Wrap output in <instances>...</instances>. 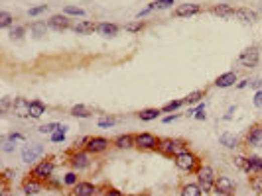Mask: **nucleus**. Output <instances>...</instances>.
Segmentation results:
<instances>
[{
    "mask_svg": "<svg viewBox=\"0 0 262 196\" xmlns=\"http://www.w3.org/2000/svg\"><path fill=\"white\" fill-rule=\"evenodd\" d=\"M188 149V141L186 139H180V137H160L158 141V147L156 151L162 153L164 157H176L178 153L186 151Z\"/></svg>",
    "mask_w": 262,
    "mask_h": 196,
    "instance_id": "1",
    "label": "nucleus"
},
{
    "mask_svg": "<svg viewBox=\"0 0 262 196\" xmlns=\"http://www.w3.org/2000/svg\"><path fill=\"white\" fill-rule=\"evenodd\" d=\"M173 165H176L180 171H184V173H195V171L199 169L201 161H199V157L193 151L186 149V151L178 153V155L173 157Z\"/></svg>",
    "mask_w": 262,
    "mask_h": 196,
    "instance_id": "2",
    "label": "nucleus"
},
{
    "mask_svg": "<svg viewBox=\"0 0 262 196\" xmlns=\"http://www.w3.org/2000/svg\"><path fill=\"white\" fill-rule=\"evenodd\" d=\"M197 174V184L201 186L203 194H211L215 186V180H217V173L211 165H199V169L195 171Z\"/></svg>",
    "mask_w": 262,
    "mask_h": 196,
    "instance_id": "3",
    "label": "nucleus"
},
{
    "mask_svg": "<svg viewBox=\"0 0 262 196\" xmlns=\"http://www.w3.org/2000/svg\"><path fill=\"white\" fill-rule=\"evenodd\" d=\"M213 192L217 196H233L237 192V184L231 176H225V174H219L217 180H215Z\"/></svg>",
    "mask_w": 262,
    "mask_h": 196,
    "instance_id": "4",
    "label": "nucleus"
},
{
    "mask_svg": "<svg viewBox=\"0 0 262 196\" xmlns=\"http://www.w3.org/2000/svg\"><path fill=\"white\" fill-rule=\"evenodd\" d=\"M53 169H55V163H53L51 159H44V161H40V163H36V165H34V169L30 171V176H34V178H38V180L46 182L48 178H51Z\"/></svg>",
    "mask_w": 262,
    "mask_h": 196,
    "instance_id": "5",
    "label": "nucleus"
},
{
    "mask_svg": "<svg viewBox=\"0 0 262 196\" xmlns=\"http://www.w3.org/2000/svg\"><path fill=\"white\" fill-rule=\"evenodd\" d=\"M69 165L73 171H85L91 165V153L85 149H75L69 155Z\"/></svg>",
    "mask_w": 262,
    "mask_h": 196,
    "instance_id": "6",
    "label": "nucleus"
},
{
    "mask_svg": "<svg viewBox=\"0 0 262 196\" xmlns=\"http://www.w3.org/2000/svg\"><path fill=\"white\" fill-rule=\"evenodd\" d=\"M158 141H160V137H156L150 131L136 133V149H140V151H154L158 147Z\"/></svg>",
    "mask_w": 262,
    "mask_h": 196,
    "instance_id": "7",
    "label": "nucleus"
},
{
    "mask_svg": "<svg viewBox=\"0 0 262 196\" xmlns=\"http://www.w3.org/2000/svg\"><path fill=\"white\" fill-rule=\"evenodd\" d=\"M258 59H260V51L256 45L252 47H246L240 55H238V63L244 67V69H252V67L258 65Z\"/></svg>",
    "mask_w": 262,
    "mask_h": 196,
    "instance_id": "8",
    "label": "nucleus"
},
{
    "mask_svg": "<svg viewBox=\"0 0 262 196\" xmlns=\"http://www.w3.org/2000/svg\"><path fill=\"white\" fill-rule=\"evenodd\" d=\"M109 145H111V141H109L107 137H101V135H93V137H87V139H85V151H89L91 155L107 151Z\"/></svg>",
    "mask_w": 262,
    "mask_h": 196,
    "instance_id": "9",
    "label": "nucleus"
},
{
    "mask_svg": "<svg viewBox=\"0 0 262 196\" xmlns=\"http://www.w3.org/2000/svg\"><path fill=\"white\" fill-rule=\"evenodd\" d=\"M244 143L248 147H262V124H254L248 128L244 135Z\"/></svg>",
    "mask_w": 262,
    "mask_h": 196,
    "instance_id": "10",
    "label": "nucleus"
},
{
    "mask_svg": "<svg viewBox=\"0 0 262 196\" xmlns=\"http://www.w3.org/2000/svg\"><path fill=\"white\" fill-rule=\"evenodd\" d=\"M42 155H44V145H40V143H30V145L22 147V161L24 163H34Z\"/></svg>",
    "mask_w": 262,
    "mask_h": 196,
    "instance_id": "11",
    "label": "nucleus"
},
{
    "mask_svg": "<svg viewBox=\"0 0 262 196\" xmlns=\"http://www.w3.org/2000/svg\"><path fill=\"white\" fill-rule=\"evenodd\" d=\"M49 30H55V32H63V30H69L71 28V20L67 14H55L48 20Z\"/></svg>",
    "mask_w": 262,
    "mask_h": 196,
    "instance_id": "12",
    "label": "nucleus"
},
{
    "mask_svg": "<svg viewBox=\"0 0 262 196\" xmlns=\"http://www.w3.org/2000/svg\"><path fill=\"white\" fill-rule=\"evenodd\" d=\"M201 12V6L199 4H193V2H186V4H180L176 10H173V16L176 18H190Z\"/></svg>",
    "mask_w": 262,
    "mask_h": 196,
    "instance_id": "13",
    "label": "nucleus"
},
{
    "mask_svg": "<svg viewBox=\"0 0 262 196\" xmlns=\"http://www.w3.org/2000/svg\"><path fill=\"white\" fill-rule=\"evenodd\" d=\"M44 184H46V182H42V180H38V178H34V176H28V178L22 180V192H24L26 196H34V194H38V192H42Z\"/></svg>",
    "mask_w": 262,
    "mask_h": 196,
    "instance_id": "14",
    "label": "nucleus"
},
{
    "mask_svg": "<svg viewBox=\"0 0 262 196\" xmlns=\"http://www.w3.org/2000/svg\"><path fill=\"white\" fill-rule=\"evenodd\" d=\"M97 190H99V188H97L93 182H89V180H79L71 188V194L73 196H95Z\"/></svg>",
    "mask_w": 262,
    "mask_h": 196,
    "instance_id": "15",
    "label": "nucleus"
},
{
    "mask_svg": "<svg viewBox=\"0 0 262 196\" xmlns=\"http://www.w3.org/2000/svg\"><path fill=\"white\" fill-rule=\"evenodd\" d=\"M12 114L16 118H30V100H26L22 96L12 100Z\"/></svg>",
    "mask_w": 262,
    "mask_h": 196,
    "instance_id": "16",
    "label": "nucleus"
},
{
    "mask_svg": "<svg viewBox=\"0 0 262 196\" xmlns=\"http://www.w3.org/2000/svg\"><path fill=\"white\" fill-rule=\"evenodd\" d=\"M113 145L117 149H132V147H136V135H132V133H120V135H117L113 139Z\"/></svg>",
    "mask_w": 262,
    "mask_h": 196,
    "instance_id": "17",
    "label": "nucleus"
},
{
    "mask_svg": "<svg viewBox=\"0 0 262 196\" xmlns=\"http://www.w3.org/2000/svg\"><path fill=\"white\" fill-rule=\"evenodd\" d=\"M171 4H176V0H154V2H150V4L144 8L142 12L136 14V18L140 20V18H144L146 14H150V12H154V10H166V8H171Z\"/></svg>",
    "mask_w": 262,
    "mask_h": 196,
    "instance_id": "18",
    "label": "nucleus"
},
{
    "mask_svg": "<svg viewBox=\"0 0 262 196\" xmlns=\"http://www.w3.org/2000/svg\"><path fill=\"white\" fill-rule=\"evenodd\" d=\"M235 83H237V73H235V71H227V73H223V75H219V77L215 79V87H219V88L235 87Z\"/></svg>",
    "mask_w": 262,
    "mask_h": 196,
    "instance_id": "19",
    "label": "nucleus"
},
{
    "mask_svg": "<svg viewBox=\"0 0 262 196\" xmlns=\"http://www.w3.org/2000/svg\"><path fill=\"white\" fill-rule=\"evenodd\" d=\"M244 173H248V174H260L262 173V159L258 157V155H248V157H246Z\"/></svg>",
    "mask_w": 262,
    "mask_h": 196,
    "instance_id": "20",
    "label": "nucleus"
},
{
    "mask_svg": "<svg viewBox=\"0 0 262 196\" xmlns=\"http://www.w3.org/2000/svg\"><path fill=\"white\" fill-rule=\"evenodd\" d=\"M119 26L117 24H109V22H99L97 24V34L103 36V38H115L119 34Z\"/></svg>",
    "mask_w": 262,
    "mask_h": 196,
    "instance_id": "21",
    "label": "nucleus"
},
{
    "mask_svg": "<svg viewBox=\"0 0 262 196\" xmlns=\"http://www.w3.org/2000/svg\"><path fill=\"white\" fill-rule=\"evenodd\" d=\"M211 14L219 16V18H235L237 8H233L231 4H217L211 8Z\"/></svg>",
    "mask_w": 262,
    "mask_h": 196,
    "instance_id": "22",
    "label": "nucleus"
},
{
    "mask_svg": "<svg viewBox=\"0 0 262 196\" xmlns=\"http://www.w3.org/2000/svg\"><path fill=\"white\" fill-rule=\"evenodd\" d=\"M235 18L240 20L242 24H254L258 20V14H256L254 10H250V8H237Z\"/></svg>",
    "mask_w": 262,
    "mask_h": 196,
    "instance_id": "23",
    "label": "nucleus"
},
{
    "mask_svg": "<svg viewBox=\"0 0 262 196\" xmlns=\"http://www.w3.org/2000/svg\"><path fill=\"white\" fill-rule=\"evenodd\" d=\"M71 30L75 32V34L87 36V34H93V32H97V24L91 22V20H81V22H77L75 26H71Z\"/></svg>",
    "mask_w": 262,
    "mask_h": 196,
    "instance_id": "24",
    "label": "nucleus"
},
{
    "mask_svg": "<svg viewBox=\"0 0 262 196\" xmlns=\"http://www.w3.org/2000/svg\"><path fill=\"white\" fill-rule=\"evenodd\" d=\"M180 196H203V190L197 182H184L180 186Z\"/></svg>",
    "mask_w": 262,
    "mask_h": 196,
    "instance_id": "25",
    "label": "nucleus"
},
{
    "mask_svg": "<svg viewBox=\"0 0 262 196\" xmlns=\"http://www.w3.org/2000/svg\"><path fill=\"white\" fill-rule=\"evenodd\" d=\"M46 114V104L42 102V100H32L30 102V118H34V120H38V118H42Z\"/></svg>",
    "mask_w": 262,
    "mask_h": 196,
    "instance_id": "26",
    "label": "nucleus"
},
{
    "mask_svg": "<svg viewBox=\"0 0 262 196\" xmlns=\"http://www.w3.org/2000/svg\"><path fill=\"white\" fill-rule=\"evenodd\" d=\"M219 143H221V145H225L227 149H237L238 147V139L233 135V133H229V131L219 135Z\"/></svg>",
    "mask_w": 262,
    "mask_h": 196,
    "instance_id": "27",
    "label": "nucleus"
},
{
    "mask_svg": "<svg viewBox=\"0 0 262 196\" xmlns=\"http://www.w3.org/2000/svg\"><path fill=\"white\" fill-rule=\"evenodd\" d=\"M160 114H162V110H158V108H144L138 112V118H140L142 122H152V120H156Z\"/></svg>",
    "mask_w": 262,
    "mask_h": 196,
    "instance_id": "28",
    "label": "nucleus"
},
{
    "mask_svg": "<svg viewBox=\"0 0 262 196\" xmlns=\"http://www.w3.org/2000/svg\"><path fill=\"white\" fill-rule=\"evenodd\" d=\"M49 26L46 22H34L32 26H30V32L36 36V38H44L46 34H48Z\"/></svg>",
    "mask_w": 262,
    "mask_h": 196,
    "instance_id": "29",
    "label": "nucleus"
},
{
    "mask_svg": "<svg viewBox=\"0 0 262 196\" xmlns=\"http://www.w3.org/2000/svg\"><path fill=\"white\" fill-rule=\"evenodd\" d=\"M91 114H93V110L87 108L85 104H77L71 108V116H75V118H89Z\"/></svg>",
    "mask_w": 262,
    "mask_h": 196,
    "instance_id": "30",
    "label": "nucleus"
},
{
    "mask_svg": "<svg viewBox=\"0 0 262 196\" xmlns=\"http://www.w3.org/2000/svg\"><path fill=\"white\" fill-rule=\"evenodd\" d=\"M205 96V90H195V92H191V94H188L186 98H184V102L190 106V104H195V102H199L201 98Z\"/></svg>",
    "mask_w": 262,
    "mask_h": 196,
    "instance_id": "31",
    "label": "nucleus"
},
{
    "mask_svg": "<svg viewBox=\"0 0 262 196\" xmlns=\"http://www.w3.org/2000/svg\"><path fill=\"white\" fill-rule=\"evenodd\" d=\"M250 188H252L256 194H262V173L250 176Z\"/></svg>",
    "mask_w": 262,
    "mask_h": 196,
    "instance_id": "32",
    "label": "nucleus"
},
{
    "mask_svg": "<svg viewBox=\"0 0 262 196\" xmlns=\"http://www.w3.org/2000/svg\"><path fill=\"white\" fill-rule=\"evenodd\" d=\"M61 128H65V126H63V124H57V122H51V124L40 126V131H42V133H55V131H59Z\"/></svg>",
    "mask_w": 262,
    "mask_h": 196,
    "instance_id": "33",
    "label": "nucleus"
},
{
    "mask_svg": "<svg viewBox=\"0 0 262 196\" xmlns=\"http://www.w3.org/2000/svg\"><path fill=\"white\" fill-rule=\"evenodd\" d=\"M144 28H146V22H130V24H124V30L126 32H132V34H136V32H142Z\"/></svg>",
    "mask_w": 262,
    "mask_h": 196,
    "instance_id": "34",
    "label": "nucleus"
},
{
    "mask_svg": "<svg viewBox=\"0 0 262 196\" xmlns=\"http://www.w3.org/2000/svg\"><path fill=\"white\" fill-rule=\"evenodd\" d=\"M184 104H186L184 100H171V102H167V104H164V106H162L160 110H162V112H176L178 108H182Z\"/></svg>",
    "mask_w": 262,
    "mask_h": 196,
    "instance_id": "35",
    "label": "nucleus"
},
{
    "mask_svg": "<svg viewBox=\"0 0 262 196\" xmlns=\"http://www.w3.org/2000/svg\"><path fill=\"white\" fill-rule=\"evenodd\" d=\"M12 24H14L12 14H8V12H2V14H0V28H10Z\"/></svg>",
    "mask_w": 262,
    "mask_h": 196,
    "instance_id": "36",
    "label": "nucleus"
},
{
    "mask_svg": "<svg viewBox=\"0 0 262 196\" xmlns=\"http://www.w3.org/2000/svg\"><path fill=\"white\" fill-rule=\"evenodd\" d=\"M24 34H26L24 26H16V28L12 26V30H10V38H12V40H20Z\"/></svg>",
    "mask_w": 262,
    "mask_h": 196,
    "instance_id": "37",
    "label": "nucleus"
},
{
    "mask_svg": "<svg viewBox=\"0 0 262 196\" xmlns=\"http://www.w3.org/2000/svg\"><path fill=\"white\" fill-rule=\"evenodd\" d=\"M48 10V4H42V6H36V8H30L28 10V16H32V18H36V16H40V14H44Z\"/></svg>",
    "mask_w": 262,
    "mask_h": 196,
    "instance_id": "38",
    "label": "nucleus"
},
{
    "mask_svg": "<svg viewBox=\"0 0 262 196\" xmlns=\"http://www.w3.org/2000/svg\"><path fill=\"white\" fill-rule=\"evenodd\" d=\"M63 182L67 184V186H75L79 180H77V171H71V173H67L63 176Z\"/></svg>",
    "mask_w": 262,
    "mask_h": 196,
    "instance_id": "39",
    "label": "nucleus"
},
{
    "mask_svg": "<svg viewBox=\"0 0 262 196\" xmlns=\"http://www.w3.org/2000/svg\"><path fill=\"white\" fill-rule=\"evenodd\" d=\"M63 14H67V16H85V10H81V8H75V6H65Z\"/></svg>",
    "mask_w": 262,
    "mask_h": 196,
    "instance_id": "40",
    "label": "nucleus"
},
{
    "mask_svg": "<svg viewBox=\"0 0 262 196\" xmlns=\"http://www.w3.org/2000/svg\"><path fill=\"white\" fill-rule=\"evenodd\" d=\"M65 131H67V126H65V128H61L59 131H55V133H51V141H53V143L63 141V139H65Z\"/></svg>",
    "mask_w": 262,
    "mask_h": 196,
    "instance_id": "41",
    "label": "nucleus"
},
{
    "mask_svg": "<svg viewBox=\"0 0 262 196\" xmlns=\"http://www.w3.org/2000/svg\"><path fill=\"white\" fill-rule=\"evenodd\" d=\"M117 124V118H101L99 120V128H111Z\"/></svg>",
    "mask_w": 262,
    "mask_h": 196,
    "instance_id": "42",
    "label": "nucleus"
},
{
    "mask_svg": "<svg viewBox=\"0 0 262 196\" xmlns=\"http://www.w3.org/2000/svg\"><path fill=\"white\" fill-rule=\"evenodd\" d=\"M193 116H195V120H205V104H199L193 110Z\"/></svg>",
    "mask_w": 262,
    "mask_h": 196,
    "instance_id": "43",
    "label": "nucleus"
},
{
    "mask_svg": "<svg viewBox=\"0 0 262 196\" xmlns=\"http://www.w3.org/2000/svg\"><path fill=\"white\" fill-rule=\"evenodd\" d=\"M103 196H124V194L120 192L119 188H113V186H109V188H105Z\"/></svg>",
    "mask_w": 262,
    "mask_h": 196,
    "instance_id": "44",
    "label": "nucleus"
},
{
    "mask_svg": "<svg viewBox=\"0 0 262 196\" xmlns=\"http://www.w3.org/2000/svg\"><path fill=\"white\" fill-rule=\"evenodd\" d=\"M235 165H237L238 169H242V171H244V167H246V157H242V155L235 157Z\"/></svg>",
    "mask_w": 262,
    "mask_h": 196,
    "instance_id": "45",
    "label": "nucleus"
},
{
    "mask_svg": "<svg viewBox=\"0 0 262 196\" xmlns=\"http://www.w3.org/2000/svg\"><path fill=\"white\" fill-rule=\"evenodd\" d=\"M252 102H254V106H256V108H262V90H256V94H254V100H252Z\"/></svg>",
    "mask_w": 262,
    "mask_h": 196,
    "instance_id": "46",
    "label": "nucleus"
},
{
    "mask_svg": "<svg viewBox=\"0 0 262 196\" xmlns=\"http://www.w3.org/2000/svg\"><path fill=\"white\" fill-rule=\"evenodd\" d=\"M248 87L258 90V88L262 87V79H252V81H248Z\"/></svg>",
    "mask_w": 262,
    "mask_h": 196,
    "instance_id": "47",
    "label": "nucleus"
},
{
    "mask_svg": "<svg viewBox=\"0 0 262 196\" xmlns=\"http://www.w3.org/2000/svg\"><path fill=\"white\" fill-rule=\"evenodd\" d=\"M0 196H10V188H8L6 180H2V192H0Z\"/></svg>",
    "mask_w": 262,
    "mask_h": 196,
    "instance_id": "48",
    "label": "nucleus"
},
{
    "mask_svg": "<svg viewBox=\"0 0 262 196\" xmlns=\"http://www.w3.org/2000/svg\"><path fill=\"white\" fill-rule=\"evenodd\" d=\"M178 118H180L178 114H171V116H166V118H164V124H169V122H173V120H178Z\"/></svg>",
    "mask_w": 262,
    "mask_h": 196,
    "instance_id": "49",
    "label": "nucleus"
},
{
    "mask_svg": "<svg viewBox=\"0 0 262 196\" xmlns=\"http://www.w3.org/2000/svg\"><path fill=\"white\" fill-rule=\"evenodd\" d=\"M6 108H8V98L4 96V98H2V104H0V110H2V112H6Z\"/></svg>",
    "mask_w": 262,
    "mask_h": 196,
    "instance_id": "50",
    "label": "nucleus"
},
{
    "mask_svg": "<svg viewBox=\"0 0 262 196\" xmlns=\"http://www.w3.org/2000/svg\"><path fill=\"white\" fill-rule=\"evenodd\" d=\"M244 87H248V81H242V83H238L237 88H244Z\"/></svg>",
    "mask_w": 262,
    "mask_h": 196,
    "instance_id": "51",
    "label": "nucleus"
}]
</instances>
